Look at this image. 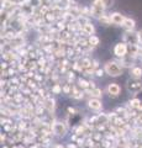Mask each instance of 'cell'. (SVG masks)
<instances>
[{
	"mask_svg": "<svg viewBox=\"0 0 142 148\" xmlns=\"http://www.w3.org/2000/svg\"><path fill=\"white\" fill-rule=\"evenodd\" d=\"M105 72L110 77H119L122 74V68L116 62H108L105 64Z\"/></svg>",
	"mask_w": 142,
	"mask_h": 148,
	"instance_id": "obj_1",
	"label": "cell"
},
{
	"mask_svg": "<svg viewBox=\"0 0 142 148\" xmlns=\"http://www.w3.org/2000/svg\"><path fill=\"white\" fill-rule=\"evenodd\" d=\"M105 6H106V4L103 0H94V4L91 6V15L95 17H100L103 15Z\"/></svg>",
	"mask_w": 142,
	"mask_h": 148,
	"instance_id": "obj_2",
	"label": "cell"
},
{
	"mask_svg": "<svg viewBox=\"0 0 142 148\" xmlns=\"http://www.w3.org/2000/svg\"><path fill=\"white\" fill-rule=\"evenodd\" d=\"M127 51H129V48H127V46L126 43H117L115 46V48H114V53H115L117 57H125L126 53H127Z\"/></svg>",
	"mask_w": 142,
	"mask_h": 148,
	"instance_id": "obj_3",
	"label": "cell"
},
{
	"mask_svg": "<svg viewBox=\"0 0 142 148\" xmlns=\"http://www.w3.org/2000/svg\"><path fill=\"white\" fill-rule=\"evenodd\" d=\"M110 18H111V22L114 25H121L122 26L126 17L123 15H121V14H119V12H114L113 15H110Z\"/></svg>",
	"mask_w": 142,
	"mask_h": 148,
	"instance_id": "obj_4",
	"label": "cell"
},
{
	"mask_svg": "<svg viewBox=\"0 0 142 148\" xmlns=\"http://www.w3.org/2000/svg\"><path fill=\"white\" fill-rule=\"evenodd\" d=\"M127 88H129V90H130L131 92L136 94V92H139V91L141 90L142 85H141V83L137 80V79H134L132 82H131V80L129 82V85H127Z\"/></svg>",
	"mask_w": 142,
	"mask_h": 148,
	"instance_id": "obj_5",
	"label": "cell"
},
{
	"mask_svg": "<svg viewBox=\"0 0 142 148\" xmlns=\"http://www.w3.org/2000/svg\"><path fill=\"white\" fill-rule=\"evenodd\" d=\"M126 41H129L130 45H137L140 42L139 41V35L137 34H131V32H129V34H125V37H123Z\"/></svg>",
	"mask_w": 142,
	"mask_h": 148,
	"instance_id": "obj_6",
	"label": "cell"
},
{
	"mask_svg": "<svg viewBox=\"0 0 142 148\" xmlns=\"http://www.w3.org/2000/svg\"><path fill=\"white\" fill-rule=\"evenodd\" d=\"M108 91H109L110 95L117 96L119 94H120V86H119L117 84H115V83H113V84H110L108 86Z\"/></svg>",
	"mask_w": 142,
	"mask_h": 148,
	"instance_id": "obj_7",
	"label": "cell"
},
{
	"mask_svg": "<svg viewBox=\"0 0 142 148\" xmlns=\"http://www.w3.org/2000/svg\"><path fill=\"white\" fill-rule=\"evenodd\" d=\"M53 130H54V133H56L57 136H64L66 135V127L63 126L62 123H59V122L54 125Z\"/></svg>",
	"mask_w": 142,
	"mask_h": 148,
	"instance_id": "obj_8",
	"label": "cell"
},
{
	"mask_svg": "<svg viewBox=\"0 0 142 148\" xmlns=\"http://www.w3.org/2000/svg\"><path fill=\"white\" fill-rule=\"evenodd\" d=\"M88 105H89V108L93 109V110H100L102 109V103H100L98 99H90Z\"/></svg>",
	"mask_w": 142,
	"mask_h": 148,
	"instance_id": "obj_9",
	"label": "cell"
},
{
	"mask_svg": "<svg viewBox=\"0 0 142 148\" xmlns=\"http://www.w3.org/2000/svg\"><path fill=\"white\" fill-rule=\"evenodd\" d=\"M122 26L125 27L126 30H129V31H131V30H134V27H135V21L134 20H131V18H125V21H123V24H122Z\"/></svg>",
	"mask_w": 142,
	"mask_h": 148,
	"instance_id": "obj_10",
	"label": "cell"
},
{
	"mask_svg": "<svg viewBox=\"0 0 142 148\" xmlns=\"http://www.w3.org/2000/svg\"><path fill=\"white\" fill-rule=\"evenodd\" d=\"M131 75H132V78H134V79H139V78L142 77V69H141V68H137V67L132 68Z\"/></svg>",
	"mask_w": 142,
	"mask_h": 148,
	"instance_id": "obj_11",
	"label": "cell"
},
{
	"mask_svg": "<svg viewBox=\"0 0 142 148\" xmlns=\"http://www.w3.org/2000/svg\"><path fill=\"white\" fill-rule=\"evenodd\" d=\"M83 31H84V34H86V35H91L94 32V27H93L91 24L86 22L85 25H83Z\"/></svg>",
	"mask_w": 142,
	"mask_h": 148,
	"instance_id": "obj_12",
	"label": "cell"
},
{
	"mask_svg": "<svg viewBox=\"0 0 142 148\" xmlns=\"http://www.w3.org/2000/svg\"><path fill=\"white\" fill-rule=\"evenodd\" d=\"M89 43H90V46H97L99 43V38L95 36H91L89 38Z\"/></svg>",
	"mask_w": 142,
	"mask_h": 148,
	"instance_id": "obj_13",
	"label": "cell"
},
{
	"mask_svg": "<svg viewBox=\"0 0 142 148\" xmlns=\"http://www.w3.org/2000/svg\"><path fill=\"white\" fill-rule=\"evenodd\" d=\"M131 106H132V108H140V101L139 100H137V99H135V100H132L131 101Z\"/></svg>",
	"mask_w": 142,
	"mask_h": 148,
	"instance_id": "obj_14",
	"label": "cell"
},
{
	"mask_svg": "<svg viewBox=\"0 0 142 148\" xmlns=\"http://www.w3.org/2000/svg\"><path fill=\"white\" fill-rule=\"evenodd\" d=\"M91 95H94V96H100V95H102V91H100L99 89H93V90H91Z\"/></svg>",
	"mask_w": 142,
	"mask_h": 148,
	"instance_id": "obj_15",
	"label": "cell"
},
{
	"mask_svg": "<svg viewBox=\"0 0 142 148\" xmlns=\"http://www.w3.org/2000/svg\"><path fill=\"white\" fill-rule=\"evenodd\" d=\"M137 35H139V41H140V43H142V30H141Z\"/></svg>",
	"mask_w": 142,
	"mask_h": 148,
	"instance_id": "obj_16",
	"label": "cell"
},
{
	"mask_svg": "<svg viewBox=\"0 0 142 148\" xmlns=\"http://www.w3.org/2000/svg\"><path fill=\"white\" fill-rule=\"evenodd\" d=\"M59 90H61V89H59V86H58V85H57V86H54V89H53L54 92H59Z\"/></svg>",
	"mask_w": 142,
	"mask_h": 148,
	"instance_id": "obj_17",
	"label": "cell"
},
{
	"mask_svg": "<svg viewBox=\"0 0 142 148\" xmlns=\"http://www.w3.org/2000/svg\"><path fill=\"white\" fill-rule=\"evenodd\" d=\"M97 75H99V77L103 75V71H98V72H97Z\"/></svg>",
	"mask_w": 142,
	"mask_h": 148,
	"instance_id": "obj_18",
	"label": "cell"
}]
</instances>
